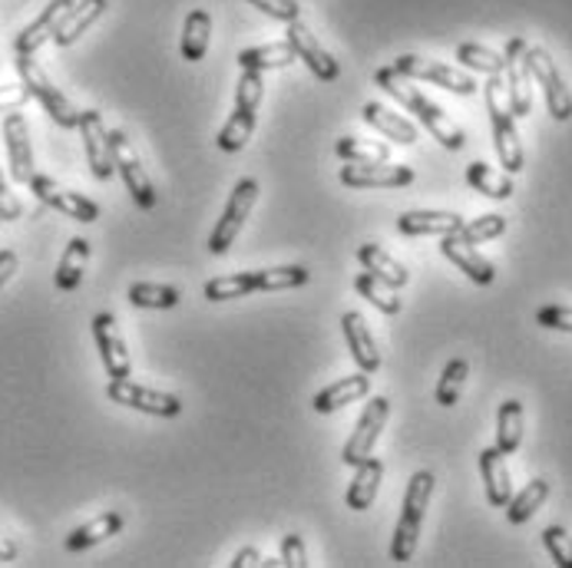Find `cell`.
I'll return each instance as SVG.
<instances>
[{"mask_svg":"<svg viewBox=\"0 0 572 568\" xmlns=\"http://www.w3.org/2000/svg\"><path fill=\"white\" fill-rule=\"evenodd\" d=\"M431 496H434V473L431 470L414 473L411 483H408L404 509H401V519H398V529H394V542H391V558L394 561H411L414 558Z\"/></svg>","mask_w":572,"mask_h":568,"instance_id":"obj_2","label":"cell"},{"mask_svg":"<svg viewBox=\"0 0 572 568\" xmlns=\"http://www.w3.org/2000/svg\"><path fill=\"white\" fill-rule=\"evenodd\" d=\"M249 4H252V8H259L262 14L275 18V21H285V24H291V21H298V18H301L298 0H249Z\"/></svg>","mask_w":572,"mask_h":568,"instance_id":"obj_45","label":"cell"},{"mask_svg":"<svg viewBox=\"0 0 572 568\" xmlns=\"http://www.w3.org/2000/svg\"><path fill=\"white\" fill-rule=\"evenodd\" d=\"M467 182L477 188L480 196H487V199H510V196H513L510 175L496 172V169L487 165V162H470V165H467Z\"/></svg>","mask_w":572,"mask_h":568,"instance_id":"obj_34","label":"cell"},{"mask_svg":"<svg viewBox=\"0 0 572 568\" xmlns=\"http://www.w3.org/2000/svg\"><path fill=\"white\" fill-rule=\"evenodd\" d=\"M123 529V512H116V509H110V512H103V515H96L93 522H87V525H80V529H73L70 535H67V552H87V548H93L96 542H103V538H110V535H116Z\"/></svg>","mask_w":572,"mask_h":568,"instance_id":"obj_30","label":"cell"},{"mask_svg":"<svg viewBox=\"0 0 572 568\" xmlns=\"http://www.w3.org/2000/svg\"><path fill=\"white\" fill-rule=\"evenodd\" d=\"M262 73L259 70H242L239 86H236V113L229 116V123L219 129V149L222 152H239L245 149V142L255 132V119H259V106H262Z\"/></svg>","mask_w":572,"mask_h":568,"instance_id":"obj_3","label":"cell"},{"mask_svg":"<svg viewBox=\"0 0 572 568\" xmlns=\"http://www.w3.org/2000/svg\"><path fill=\"white\" fill-rule=\"evenodd\" d=\"M341 182L351 188H404L414 182V169L391 162H351L341 169Z\"/></svg>","mask_w":572,"mask_h":568,"instance_id":"obj_14","label":"cell"},{"mask_svg":"<svg viewBox=\"0 0 572 568\" xmlns=\"http://www.w3.org/2000/svg\"><path fill=\"white\" fill-rule=\"evenodd\" d=\"M18 73H21V83L31 90V96L50 113V119L64 129H77L80 126V109L60 93V86H54V80L44 73V67L34 60V54H18Z\"/></svg>","mask_w":572,"mask_h":568,"instance_id":"obj_5","label":"cell"},{"mask_svg":"<svg viewBox=\"0 0 572 568\" xmlns=\"http://www.w3.org/2000/svg\"><path fill=\"white\" fill-rule=\"evenodd\" d=\"M106 397H110L113 404L133 407V410L149 414V417H179V414H182V401H179L175 394L149 391V387H142V384H133L129 376H123V381H110Z\"/></svg>","mask_w":572,"mask_h":568,"instance_id":"obj_11","label":"cell"},{"mask_svg":"<svg viewBox=\"0 0 572 568\" xmlns=\"http://www.w3.org/2000/svg\"><path fill=\"white\" fill-rule=\"evenodd\" d=\"M252 565H262V552H259L255 545L242 548V552L232 558V568H252Z\"/></svg>","mask_w":572,"mask_h":568,"instance_id":"obj_51","label":"cell"},{"mask_svg":"<svg viewBox=\"0 0 572 568\" xmlns=\"http://www.w3.org/2000/svg\"><path fill=\"white\" fill-rule=\"evenodd\" d=\"M80 136H83V146H87V162H90V172L106 182L113 178L116 165H113V149H110V132L103 126V116L96 109H80Z\"/></svg>","mask_w":572,"mask_h":568,"instance_id":"obj_16","label":"cell"},{"mask_svg":"<svg viewBox=\"0 0 572 568\" xmlns=\"http://www.w3.org/2000/svg\"><path fill=\"white\" fill-rule=\"evenodd\" d=\"M480 473L487 483V499L490 506H506L513 499V483H510V470H506V453H500L496 447L480 453Z\"/></svg>","mask_w":572,"mask_h":568,"instance_id":"obj_24","label":"cell"},{"mask_svg":"<svg viewBox=\"0 0 572 568\" xmlns=\"http://www.w3.org/2000/svg\"><path fill=\"white\" fill-rule=\"evenodd\" d=\"M110 149H113V165L123 175V182L129 188V196L136 199V206L139 209H152L156 206V188H152L142 162H139V152L133 149L129 136L123 129H113L110 132Z\"/></svg>","mask_w":572,"mask_h":568,"instance_id":"obj_8","label":"cell"},{"mask_svg":"<svg viewBox=\"0 0 572 568\" xmlns=\"http://www.w3.org/2000/svg\"><path fill=\"white\" fill-rule=\"evenodd\" d=\"M255 199H259V182L255 178H239V185L232 188V196L226 202L222 219L216 222V229L209 235V252L213 255H226L232 248V242L239 239L249 212L255 209Z\"/></svg>","mask_w":572,"mask_h":568,"instance_id":"obj_6","label":"cell"},{"mask_svg":"<svg viewBox=\"0 0 572 568\" xmlns=\"http://www.w3.org/2000/svg\"><path fill=\"white\" fill-rule=\"evenodd\" d=\"M334 155L344 159V162H388L391 159V146L388 142H367V139L344 136L334 146Z\"/></svg>","mask_w":572,"mask_h":568,"instance_id":"obj_39","label":"cell"},{"mask_svg":"<svg viewBox=\"0 0 572 568\" xmlns=\"http://www.w3.org/2000/svg\"><path fill=\"white\" fill-rule=\"evenodd\" d=\"M249 291H255L252 271L226 275V278H213V281L206 285V301H232V298H245Z\"/></svg>","mask_w":572,"mask_h":568,"instance_id":"obj_42","label":"cell"},{"mask_svg":"<svg viewBox=\"0 0 572 568\" xmlns=\"http://www.w3.org/2000/svg\"><path fill=\"white\" fill-rule=\"evenodd\" d=\"M388 417H391V401L388 397H370L367 401V407L361 410V420H357L351 440L341 450V460L347 466H357V463H364L374 453V443H377L380 430H385Z\"/></svg>","mask_w":572,"mask_h":568,"instance_id":"obj_9","label":"cell"},{"mask_svg":"<svg viewBox=\"0 0 572 568\" xmlns=\"http://www.w3.org/2000/svg\"><path fill=\"white\" fill-rule=\"evenodd\" d=\"M354 470H357V473H354V479H351V486H347V506H351L354 512H364V509H370V502L377 499L380 476H385V463L374 460V456H367V460L357 463Z\"/></svg>","mask_w":572,"mask_h":568,"instance_id":"obj_27","label":"cell"},{"mask_svg":"<svg viewBox=\"0 0 572 568\" xmlns=\"http://www.w3.org/2000/svg\"><path fill=\"white\" fill-rule=\"evenodd\" d=\"M14 271H18V252L4 248V252H0V288L14 278Z\"/></svg>","mask_w":572,"mask_h":568,"instance_id":"obj_50","label":"cell"},{"mask_svg":"<svg viewBox=\"0 0 572 568\" xmlns=\"http://www.w3.org/2000/svg\"><path fill=\"white\" fill-rule=\"evenodd\" d=\"M523 443V404L506 401L496 414V450L500 453H516Z\"/></svg>","mask_w":572,"mask_h":568,"instance_id":"obj_33","label":"cell"},{"mask_svg":"<svg viewBox=\"0 0 572 568\" xmlns=\"http://www.w3.org/2000/svg\"><path fill=\"white\" fill-rule=\"evenodd\" d=\"M341 327H344V337H347V347H351V357L357 360V367L364 373H374L380 367V350H377L374 334L367 331V321L357 311H347L341 317Z\"/></svg>","mask_w":572,"mask_h":568,"instance_id":"obj_21","label":"cell"},{"mask_svg":"<svg viewBox=\"0 0 572 568\" xmlns=\"http://www.w3.org/2000/svg\"><path fill=\"white\" fill-rule=\"evenodd\" d=\"M209 34H213V18L209 11L196 8V11H188L185 18V27H182V60L188 63H196L209 54Z\"/></svg>","mask_w":572,"mask_h":568,"instance_id":"obj_29","label":"cell"},{"mask_svg":"<svg viewBox=\"0 0 572 568\" xmlns=\"http://www.w3.org/2000/svg\"><path fill=\"white\" fill-rule=\"evenodd\" d=\"M311 271L305 265H285V268H265V271H252V285L255 291H285V288H301L308 285Z\"/></svg>","mask_w":572,"mask_h":568,"instance_id":"obj_35","label":"cell"},{"mask_svg":"<svg viewBox=\"0 0 572 568\" xmlns=\"http://www.w3.org/2000/svg\"><path fill=\"white\" fill-rule=\"evenodd\" d=\"M506 232V219L503 216H480L473 222H464L460 225V239L470 242V245H480V242H490V239H500Z\"/></svg>","mask_w":572,"mask_h":568,"instance_id":"obj_43","label":"cell"},{"mask_svg":"<svg viewBox=\"0 0 572 568\" xmlns=\"http://www.w3.org/2000/svg\"><path fill=\"white\" fill-rule=\"evenodd\" d=\"M441 252H444V258H450L470 281H477V285H493V278H496L493 265H490L470 242H464L457 232L441 239Z\"/></svg>","mask_w":572,"mask_h":568,"instance_id":"obj_20","label":"cell"},{"mask_svg":"<svg viewBox=\"0 0 572 568\" xmlns=\"http://www.w3.org/2000/svg\"><path fill=\"white\" fill-rule=\"evenodd\" d=\"M129 301L136 308H152V311H169L182 301V291L172 285H149V281H136L129 285Z\"/></svg>","mask_w":572,"mask_h":568,"instance_id":"obj_36","label":"cell"},{"mask_svg":"<svg viewBox=\"0 0 572 568\" xmlns=\"http://www.w3.org/2000/svg\"><path fill=\"white\" fill-rule=\"evenodd\" d=\"M546 496H549V483H546V479H533L519 496H513V499L506 502V515H510V522H513V525L529 522V519L536 515V509L546 502Z\"/></svg>","mask_w":572,"mask_h":568,"instance_id":"obj_38","label":"cell"},{"mask_svg":"<svg viewBox=\"0 0 572 568\" xmlns=\"http://www.w3.org/2000/svg\"><path fill=\"white\" fill-rule=\"evenodd\" d=\"M374 80H377V86L385 90L388 96H394L408 113H414V116L434 132V139H437L441 146H447V149H454V152L467 146V132H464L437 103H431L417 86H411L408 77H401V73H394L391 67H385V70L374 73Z\"/></svg>","mask_w":572,"mask_h":568,"instance_id":"obj_1","label":"cell"},{"mask_svg":"<svg viewBox=\"0 0 572 568\" xmlns=\"http://www.w3.org/2000/svg\"><path fill=\"white\" fill-rule=\"evenodd\" d=\"M31 90L24 83L18 86H0V113H14V109H24L31 103Z\"/></svg>","mask_w":572,"mask_h":568,"instance_id":"obj_47","label":"cell"},{"mask_svg":"<svg viewBox=\"0 0 572 568\" xmlns=\"http://www.w3.org/2000/svg\"><path fill=\"white\" fill-rule=\"evenodd\" d=\"M526 63H529L533 80H536V83L542 86V93H546L549 116L559 119V123H565V119L572 116V93H569L562 73L556 70L552 57H549L542 47H526Z\"/></svg>","mask_w":572,"mask_h":568,"instance_id":"obj_10","label":"cell"},{"mask_svg":"<svg viewBox=\"0 0 572 568\" xmlns=\"http://www.w3.org/2000/svg\"><path fill=\"white\" fill-rule=\"evenodd\" d=\"M367 391H370V376L361 370V373H354V376H344V381L324 387L311 404H314L318 414H334V410H341V407H347V404L367 397Z\"/></svg>","mask_w":572,"mask_h":568,"instance_id":"obj_25","label":"cell"},{"mask_svg":"<svg viewBox=\"0 0 572 568\" xmlns=\"http://www.w3.org/2000/svg\"><path fill=\"white\" fill-rule=\"evenodd\" d=\"M103 14H106V0H80V4H73V11L67 14V21L60 24V31L54 34V44L73 47Z\"/></svg>","mask_w":572,"mask_h":568,"instance_id":"obj_26","label":"cell"},{"mask_svg":"<svg viewBox=\"0 0 572 568\" xmlns=\"http://www.w3.org/2000/svg\"><path fill=\"white\" fill-rule=\"evenodd\" d=\"M87 262H90V242L87 239H73L57 265V288L60 291H77L80 281H83V271H87Z\"/></svg>","mask_w":572,"mask_h":568,"instance_id":"obj_32","label":"cell"},{"mask_svg":"<svg viewBox=\"0 0 572 568\" xmlns=\"http://www.w3.org/2000/svg\"><path fill=\"white\" fill-rule=\"evenodd\" d=\"M536 324L552 331H572V308H539Z\"/></svg>","mask_w":572,"mask_h":568,"instance_id":"obj_49","label":"cell"},{"mask_svg":"<svg viewBox=\"0 0 572 568\" xmlns=\"http://www.w3.org/2000/svg\"><path fill=\"white\" fill-rule=\"evenodd\" d=\"M288 44H291L295 57H298L301 63H308V70H311L321 83H334V80L341 77L338 60L318 44V37L308 31V24H301V18L288 24Z\"/></svg>","mask_w":572,"mask_h":568,"instance_id":"obj_15","label":"cell"},{"mask_svg":"<svg viewBox=\"0 0 572 568\" xmlns=\"http://www.w3.org/2000/svg\"><path fill=\"white\" fill-rule=\"evenodd\" d=\"M77 0H50V4L44 8V14L24 27L14 40V54H37L47 40H54V34L60 31V24L67 21V14L73 11Z\"/></svg>","mask_w":572,"mask_h":568,"instance_id":"obj_19","label":"cell"},{"mask_svg":"<svg viewBox=\"0 0 572 568\" xmlns=\"http://www.w3.org/2000/svg\"><path fill=\"white\" fill-rule=\"evenodd\" d=\"M357 262L364 265V271H370L374 278H380V281L391 285V288H404L411 281L408 268L398 258H391L380 245H361L357 248Z\"/></svg>","mask_w":572,"mask_h":568,"instance_id":"obj_28","label":"cell"},{"mask_svg":"<svg viewBox=\"0 0 572 568\" xmlns=\"http://www.w3.org/2000/svg\"><path fill=\"white\" fill-rule=\"evenodd\" d=\"M18 558V545L11 535H4V529H0V561H14Z\"/></svg>","mask_w":572,"mask_h":568,"instance_id":"obj_52","label":"cell"},{"mask_svg":"<svg viewBox=\"0 0 572 568\" xmlns=\"http://www.w3.org/2000/svg\"><path fill=\"white\" fill-rule=\"evenodd\" d=\"M4 142H8V159H11V175L14 182L27 185L34 178V146H31V129L21 109L8 113L4 119Z\"/></svg>","mask_w":572,"mask_h":568,"instance_id":"obj_18","label":"cell"},{"mask_svg":"<svg viewBox=\"0 0 572 568\" xmlns=\"http://www.w3.org/2000/svg\"><path fill=\"white\" fill-rule=\"evenodd\" d=\"M354 291H357L361 298H367L377 311H385V314H398V311H401V298L394 294V288L385 285L380 278H374L370 271H364V275L354 278Z\"/></svg>","mask_w":572,"mask_h":568,"instance_id":"obj_37","label":"cell"},{"mask_svg":"<svg viewBox=\"0 0 572 568\" xmlns=\"http://www.w3.org/2000/svg\"><path fill=\"white\" fill-rule=\"evenodd\" d=\"M391 70L401 73V77H408V80L437 83V86H444V90H450V93H457V96H473V93H477V80H473L470 73H464V70H457V67H447V63H441V60H424V57H417V54L398 57V60L391 63Z\"/></svg>","mask_w":572,"mask_h":568,"instance_id":"obj_7","label":"cell"},{"mask_svg":"<svg viewBox=\"0 0 572 568\" xmlns=\"http://www.w3.org/2000/svg\"><path fill=\"white\" fill-rule=\"evenodd\" d=\"M467 376H470V363L464 357H454L444 367V376H441V384H437V404L441 407H454L460 401V391L467 384Z\"/></svg>","mask_w":572,"mask_h":568,"instance_id":"obj_40","label":"cell"},{"mask_svg":"<svg viewBox=\"0 0 572 568\" xmlns=\"http://www.w3.org/2000/svg\"><path fill=\"white\" fill-rule=\"evenodd\" d=\"M27 185H31V193H34L44 206H50V209H57V212H64V216H70V219H77V222H96V219H100V206H96L93 199H87V196H80V193H70V188H64V185L54 182L50 175H37V172H34V178H31Z\"/></svg>","mask_w":572,"mask_h":568,"instance_id":"obj_12","label":"cell"},{"mask_svg":"<svg viewBox=\"0 0 572 568\" xmlns=\"http://www.w3.org/2000/svg\"><path fill=\"white\" fill-rule=\"evenodd\" d=\"M93 337H96L100 360H103V367H106V373L113 376V381H123V376H129L133 360H129L126 340H123L113 314H96L93 317Z\"/></svg>","mask_w":572,"mask_h":568,"instance_id":"obj_17","label":"cell"},{"mask_svg":"<svg viewBox=\"0 0 572 568\" xmlns=\"http://www.w3.org/2000/svg\"><path fill=\"white\" fill-rule=\"evenodd\" d=\"M24 216V206L18 202V196L8 188L4 172H0V222H18Z\"/></svg>","mask_w":572,"mask_h":568,"instance_id":"obj_48","label":"cell"},{"mask_svg":"<svg viewBox=\"0 0 572 568\" xmlns=\"http://www.w3.org/2000/svg\"><path fill=\"white\" fill-rule=\"evenodd\" d=\"M483 93H487V109H490V126H493V142H496L500 165L506 172H519L523 169V142H519L516 126H513L516 116L510 113L503 73H493L490 83L483 86Z\"/></svg>","mask_w":572,"mask_h":568,"instance_id":"obj_4","label":"cell"},{"mask_svg":"<svg viewBox=\"0 0 572 568\" xmlns=\"http://www.w3.org/2000/svg\"><path fill=\"white\" fill-rule=\"evenodd\" d=\"M361 116H364L367 126H374L380 136H388V139L398 142V146H414V142L421 139V136H417V126H414L411 119L391 113L388 106H380V103H367Z\"/></svg>","mask_w":572,"mask_h":568,"instance_id":"obj_22","label":"cell"},{"mask_svg":"<svg viewBox=\"0 0 572 568\" xmlns=\"http://www.w3.org/2000/svg\"><path fill=\"white\" fill-rule=\"evenodd\" d=\"M457 60L464 67L477 70V73H490V77L503 73V67H506V57H500V54H493V50H487L480 44H460L457 47Z\"/></svg>","mask_w":572,"mask_h":568,"instance_id":"obj_41","label":"cell"},{"mask_svg":"<svg viewBox=\"0 0 572 568\" xmlns=\"http://www.w3.org/2000/svg\"><path fill=\"white\" fill-rule=\"evenodd\" d=\"M542 545H546V552L552 555L556 565L572 568V535H569L562 525H549V529L542 532Z\"/></svg>","mask_w":572,"mask_h":568,"instance_id":"obj_44","label":"cell"},{"mask_svg":"<svg viewBox=\"0 0 572 568\" xmlns=\"http://www.w3.org/2000/svg\"><path fill=\"white\" fill-rule=\"evenodd\" d=\"M295 60H298V57H295V50H291L288 40L265 44V47H249V50L239 54V67H242V70H259V73H265V70H282V67H288V63H295Z\"/></svg>","mask_w":572,"mask_h":568,"instance_id":"obj_31","label":"cell"},{"mask_svg":"<svg viewBox=\"0 0 572 568\" xmlns=\"http://www.w3.org/2000/svg\"><path fill=\"white\" fill-rule=\"evenodd\" d=\"M506 67H503V73H506V100H510V113L513 116H529L533 113V90H529V80H533V73H529V63H526V40H519V37H513L510 44H506Z\"/></svg>","mask_w":572,"mask_h":568,"instance_id":"obj_13","label":"cell"},{"mask_svg":"<svg viewBox=\"0 0 572 568\" xmlns=\"http://www.w3.org/2000/svg\"><path fill=\"white\" fill-rule=\"evenodd\" d=\"M282 565H288V568H305L308 565V552H305V542H301L298 532L282 538Z\"/></svg>","mask_w":572,"mask_h":568,"instance_id":"obj_46","label":"cell"},{"mask_svg":"<svg viewBox=\"0 0 572 568\" xmlns=\"http://www.w3.org/2000/svg\"><path fill=\"white\" fill-rule=\"evenodd\" d=\"M460 225H464V219L457 212H404L398 219V232L411 235V239H417V235H441L444 239V235L460 232Z\"/></svg>","mask_w":572,"mask_h":568,"instance_id":"obj_23","label":"cell"}]
</instances>
